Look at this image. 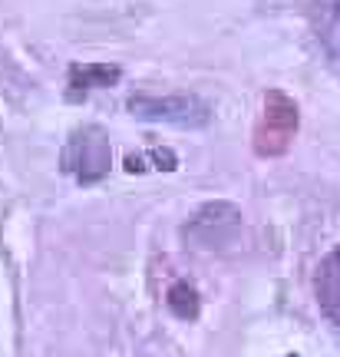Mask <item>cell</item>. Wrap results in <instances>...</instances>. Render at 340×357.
Returning a JSON list of instances; mask_svg holds the SVG:
<instances>
[{"label": "cell", "mask_w": 340, "mask_h": 357, "mask_svg": "<svg viewBox=\"0 0 340 357\" xmlns=\"http://www.w3.org/2000/svg\"><path fill=\"white\" fill-rule=\"evenodd\" d=\"M60 169L73 178L76 185H100L113 169V142L106 136V129L96 123L76 126L63 142L60 153Z\"/></svg>", "instance_id": "cell-1"}, {"label": "cell", "mask_w": 340, "mask_h": 357, "mask_svg": "<svg viewBox=\"0 0 340 357\" xmlns=\"http://www.w3.org/2000/svg\"><path fill=\"white\" fill-rule=\"evenodd\" d=\"M301 126V113H298V102L291 100L288 93L281 89H268L265 102H261V116L254 123V136L252 146L261 159H277L291 149V142L298 136Z\"/></svg>", "instance_id": "cell-2"}, {"label": "cell", "mask_w": 340, "mask_h": 357, "mask_svg": "<svg viewBox=\"0 0 340 357\" xmlns=\"http://www.w3.org/2000/svg\"><path fill=\"white\" fill-rule=\"evenodd\" d=\"M126 109L136 119L165 123V126H178V129H202L212 123V106L202 96H195V93H169V96L136 93V96H129Z\"/></svg>", "instance_id": "cell-3"}, {"label": "cell", "mask_w": 340, "mask_h": 357, "mask_svg": "<svg viewBox=\"0 0 340 357\" xmlns=\"http://www.w3.org/2000/svg\"><path fill=\"white\" fill-rule=\"evenodd\" d=\"M241 231V208L231 202H205L195 215L182 225V238L192 245V248H205V252H215V248H225L238 238Z\"/></svg>", "instance_id": "cell-4"}, {"label": "cell", "mask_w": 340, "mask_h": 357, "mask_svg": "<svg viewBox=\"0 0 340 357\" xmlns=\"http://www.w3.org/2000/svg\"><path fill=\"white\" fill-rule=\"evenodd\" d=\"M123 79V70L116 63H73L66 73V100H86L96 89H109Z\"/></svg>", "instance_id": "cell-5"}, {"label": "cell", "mask_w": 340, "mask_h": 357, "mask_svg": "<svg viewBox=\"0 0 340 357\" xmlns=\"http://www.w3.org/2000/svg\"><path fill=\"white\" fill-rule=\"evenodd\" d=\"M314 291H317V305L320 314L340 331V245L330 252L314 275Z\"/></svg>", "instance_id": "cell-6"}, {"label": "cell", "mask_w": 340, "mask_h": 357, "mask_svg": "<svg viewBox=\"0 0 340 357\" xmlns=\"http://www.w3.org/2000/svg\"><path fill=\"white\" fill-rule=\"evenodd\" d=\"M129 176H142V172H176L178 169V155L169 146H155L146 153H129L123 162Z\"/></svg>", "instance_id": "cell-7"}, {"label": "cell", "mask_w": 340, "mask_h": 357, "mask_svg": "<svg viewBox=\"0 0 340 357\" xmlns=\"http://www.w3.org/2000/svg\"><path fill=\"white\" fill-rule=\"evenodd\" d=\"M165 305H169V311H172L178 321H195L199 311H202V298L195 291V284L176 281V284L169 288V294H165Z\"/></svg>", "instance_id": "cell-8"}]
</instances>
